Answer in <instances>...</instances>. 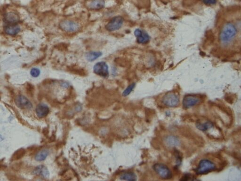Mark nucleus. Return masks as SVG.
<instances>
[{
	"label": "nucleus",
	"instance_id": "18",
	"mask_svg": "<svg viewBox=\"0 0 241 181\" xmlns=\"http://www.w3.org/2000/svg\"><path fill=\"white\" fill-rule=\"evenodd\" d=\"M196 127L198 129L203 132H206L211 128H213L214 125L210 121H207L205 123H197Z\"/></svg>",
	"mask_w": 241,
	"mask_h": 181
},
{
	"label": "nucleus",
	"instance_id": "25",
	"mask_svg": "<svg viewBox=\"0 0 241 181\" xmlns=\"http://www.w3.org/2000/svg\"><path fill=\"white\" fill-rule=\"evenodd\" d=\"M203 2H204L205 4L213 5L216 3L217 0H203Z\"/></svg>",
	"mask_w": 241,
	"mask_h": 181
},
{
	"label": "nucleus",
	"instance_id": "27",
	"mask_svg": "<svg viewBox=\"0 0 241 181\" xmlns=\"http://www.w3.org/2000/svg\"><path fill=\"white\" fill-rule=\"evenodd\" d=\"M0 99H1V97H0Z\"/></svg>",
	"mask_w": 241,
	"mask_h": 181
},
{
	"label": "nucleus",
	"instance_id": "14",
	"mask_svg": "<svg viewBox=\"0 0 241 181\" xmlns=\"http://www.w3.org/2000/svg\"><path fill=\"white\" fill-rule=\"evenodd\" d=\"M103 53L100 51H90L85 54L86 59L89 62H93L102 56Z\"/></svg>",
	"mask_w": 241,
	"mask_h": 181
},
{
	"label": "nucleus",
	"instance_id": "24",
	"mask_svg": "<svg viewBox=\"0 0 241 181\" xmlns=\"http://www.w3.org/2000/svg\"><path fill=\"white\" fill-rule=\"evenodd\" d=\"M40 74H41V71L38 68H33L30 71L31 75L34 77H38L40 76Z\"/></svg>",
	"mask_w": 241,
	"mask_h": 181
},
{
	"label": "nucleus",
	"instance_id": "3",
	"mask_svg": "<svg viewBox=\"0 0 241 181\" xmlns=\"http://www.w3.org/2000/svg\"><path fill=\"white\" fill-rule=\"evenodd\" d=\"M59 26L61 30L66 33H75L80 29V25L78 23L69 19L61 21L59 23Z\"/></svg>",
	"mask_w": 241,
	"mask_h": 181
},
{
	"label": "nucleus",
	"instance_id": "22",
	"mask_svg": "<svg viewBox=\"0 0 241 181\" xmlns=\"http://www.w3.org/2000/svg\"><path fill=\"white\" fill-rule=\"evenodd\" d=\"M136 84L135 83H132L131 85H129L125 90L123 92V96H127L132 93V91L134 89V88L135 87Z\"/></svg>",
	"mask_w": 241,
	"mask_h": 181
},
{
	"label": "nucleus",
	"instance_id": "8",
	"mask_svg": "<svg viewBox=\"0 0 241 181\" xmlns=\"http://www.w3.org/2000/svg\"><path fill=\"white\" fill-rule=\"evenodd\" d=\"M200 102V99L197 95L194 94L186 95L183 100V106L184 109H189L197 105Z\"/></svg>",
	"mask_w": 241,
	"mask_h": 181
},
{
	"label": "nucleus",
	"instance_id": "15",
	"mask_svg": "<svg viewBox=\"0 0 241 181\" xmlns=\"http://www.w3.org/2000/svg\"><path fill=\"white\" fill-rule=\"evenodd\" d=\"M105 2L104 0H93L89 5V8L91 10H98L105 7Z\"/></svg>",
	"mask_w": 241,
	"mask_h": 181
},
{
	"label": "nucleus",
	"instance_id": "9",
	"mask_svg": "<svg viewBox=\"0 0 241 181\" xmlns=\"http://www.w3.org/2000/svg\"><path fill=\"white\" fill-rule=\"evenodd\" d=\"M15 103L18 107L23 110H29L33 107L31 102L23 95H19L16 97Z\"/></svg>",
	"mask_w": 241,
	"mask_h": 181
},
{
	"label": "nucleus",
	"instance_id": "2",
	"mask_svg": "<svg viewBox=\"0 0 241 181\" xmlns=\"http://www.w3.org/2000/svg\"><path fill=\"white\" fill-rule=\"evenodd\" d=\"M217 169L216 164L208 159H203L199 162L197 168L195 169V173L198 175L207 174L215 171Z\"/></svg>",
	"mask_w": 241,
	"mask_h": 181
},
{
	"label": "nucleus",
	"instance_id": "21",
	"mask_svg": "<svg viewBox=\"0 0 241 181\" xmlns=\"http://www.w3.org/2000/svg\"><path fill=\"white\" fill-rule=\"evenodd\" d=\"M48 151L47 149H43L37 153L35 157V159L37 161L44 160L48 156Z\"/></svg>",
	"mask_w": 241,
	"mask_h": 181
},
{
	"label": "nucleus",
	"instance_id": "13",
	"mask_svg": "<svg viewBox=\"0 0 241 181\" xmlns=\"http://www.w3.org/2000/svg\"><path fill=\"white\" fill-rule=\"evenodd\" d=\"M20 31L21 28L17 24L8 25L4 28V31L6 34L11 36L17 35L20 32Z\"/></svg>",
	"mask_w": 241,
	"mask_h": 181
},
{
	"label": "nucleus",
	"instance_id": "11",
	"mask_svg": "<svg viewBox=\"0 0 241 181\" xmlns=\"http://www.w3.org/2000/svg\"><path fill=\"white\" fill-rule=\"evenodd\" d=\"M4 21L8 24H17L19 21V17L16 13L9 12L5 14L4 18Z\"/></svg>",
	"mask_w": 241,
	"mask_h": 181
},
{
	"label": "nucleus",
	"instance_id": "4",
	"mask_svg": "<svg viewBox=\"0 0 241 181\" xmlns=\"http://www.w3.org/2000/svg\"><path fill=\"white\" fill-rule=\"evenodd\" d=\"M153 169L158 175L162 179L168 180L173 177V174L168 166L162 163H157L153 166Z\"/></svg>",
	"mask_w": 241,
	"mask_h": 181
},
{
	"label": "nucleus",
	"instance_id": "1",
	"mask_svg": "<svg viewBox=\"0 0 241 181\" xmlns=\"http://www.w3.org/2000/svg\"><path fill=\"white\" fill-rule=\"evenodd\" d=\"M237 30L233 24L228 23L224 26L220 33V40L224 44L229 43L236 36Z\"/></svg>",
	"mask_w": 241,
	"mask_h": 181
},
{
	"label": "nucleus",
	"instance_id": "5",
	"mask_svg": "<svg viewBox=\"0 0 241 181\" xmlns=\"http://www.w3.org/2000/svg\"><path fill=\"white\" fill-rule=\"evenodd\" d=\"M162 103L166 106L175 107L179 105L180 100L179 96L174 92H168L163 96Z\"/></svg>",
	"mask_w": 241,
	"mask_h": 181
},
{
	"label": "nucleus",
	"instance_id": "6",
	"mask_svg": "<svg viewBox=\"0 0 241 181\" xmlns=\"http://www.w3.org/2000/svg\"><path fill=\"white\" fill-rule=\"evenodd\" d=\"M124 21V18L121 16L113 17L105 26V28L107 31L114 32L122 28Z\"/></svg>",
	"mask_w": 241,
	"mask_h": 181
},
{
	"label": "nucleus",
	"instance_id": "7",
	"mask_svg": "<svg viewBox=\"0 0 241 181\" xmlns=\"http://www.w3.org/2000/svg\"><path fill=\"white\" fill-rule=\"evenodd\" d=\"M94 73L98 76L103 78H107L109 76V67L105 61L97 62L93 66Z\"/></svg>",
	"mask_w": 241,
	"mask_h": 181
},
{
	"label": "nucleus",
	"instance_id": "12",
	"mask_svg": "<svg viewBox=\"0 0 241 181\" xmlns=\"http://www.w3.org/2000/svg\"><path fill=\"white\" fill-rule=\"evenodd\" d=\"M49 111L50 110L48 106L43 103L39 104L36 107V114L39 118H43L47 116Z\"/></svg>",
	"mask_w": 241,
	"mask_h": 181
},
{
	"label": "nucleus",
	"instance_id": "26",
	"mask_svg": "<svg viewBox=\"0 0 241 181\" xmlns=\"http://www.w3.org/2000/svg\"><path fill=\"white\" fill-rule=\"evenodd\" d=\"M5 166L3 165H2V164H0V170L5 169Z\"/></svg>",
	"mask_w": 241,
	"mask_h": 181
},
{
	"label": "nucleus",
	"instance_id": "20",
	"mask_svg": "<svg viewBox=\"0 0 241 181\" xmlns=\"http://www.w3.org/2000/svg\"><path fill=\"white\" fill-rule=\"evenodd\" d=\"M26 153V151L24 149H20L17 150L13 154L12 156L11 157V160L13 161L18 160H20L25 156Z\"/></svg>",
	"mask_w": 241,
	"mask_h": 181
},
{
	"label": "nucleus",
	"instance_id": "16",
	"mask_svg": "<svg viewBox=\"0 0 241 181\" xmlns=\"http://www.w3.org/2000/svg\"><path fill=\"white\" fill-rule=\"evenodd\" d=\"M33 173L34 174L40 175L45 178H47L50 175V173L47 168L44 166H37V168L34 170Z\"/></svg>",
	"mask_w": 241,
	"mask_h": 181
},
{
	"label": "nucleus",
	"instance_id": "23",
	"mask_svg": "<svg viewBox=\"0 0 241 181\" xmlns=\"http://www.w3.org/2000/svg\"><path fill=\"white\" fill-rule=\"evenodd\" d=\"M26 90L28 95L32 97L34 91V87L33 85L30 83H27L26 86Z\"/></svg>",
	"mask_w": 241,
	"mask_h": 181
},
{
	"label": "nucleus",
	"instance_id": "19",
	"mask_svg": "<svg viewBox=\"0 0 241 181\" xmlns=\"http://www.w3.org/2000/svg\"><path fill=\"white\" fill-rule=\"evenodd\" d=\"M120 178L121 180L126 181H135L137 179V177L135 174L133 172H127L121 175Z\"/></svg>",
	"mask_w": 241,
	"mask_h": 181
},
{
	"label": "nucleus",
	"instance_id": "10",
	"mask_svg": "<svg viewBox=\"0 0 241 181\" xmlns=\"http://www.w3.org/2000/svg\"><path fill=\"white\" fill-rule=\"evenodd\" d=\"M134 33L137 42L140 44H146L150 41V36L144 31L137 28L134 31Z\"/></svg>",
	"mask_w": 241,
	"mask_h": 181
},
{
	"label": "nucleus",
	"instance_id": "17",
	"mask_svg": "<svg viewBox=\"0 0 241 181\" xmlns=\"http://www.w3.org/2000/svg\"><path fill=\"white\" fill-rule=\"evenodd\" d=\"M166 143L170 147H176L180 144V141L178 137L173 135H169L165 139Z\"/></svg>",
	"mask_w": 241,
	"mask_h": 181
}]
</instances>
